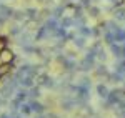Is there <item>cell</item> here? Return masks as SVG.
<instances>
[{"instance_id":"16","label":"cell","mask_w":125,"mask_h":118,"mask_svg":"<svg viewBox=\"0 0 125 118\" xmlns=\"http://www.w3.org/2000/svg\"><path fill=\"white\" fill-rule=\"evenodd\" d=\"M20 111L27 115V113H30V111H32V107H30V105H23V103H22V105H20Z\"/></svg>"},{"instance_id":"18","label":"cell","mask_w":125,"mask_h":118,"mask_svg":"<svg viewBox=\"0 0 125 118\" xmlns=\"http://www.w3.org/2000/svg\"><path fill=\"white\" fill-rule=\"evenodd\" d=\"M40 95V90L35 88V87H32V90H30V97H39Z\"/></svg>"},{"instance_id":"3","label":"cell","mask_w":125,"mask_h":118,"mask_svg":"<svg viewBox=\"0 0 125 118\" xmlns=\"http://www.w3.org/2000/svg\"><path fill=\"white\" fill-rule=\"evenodd\" d=\"M73 45L77 47V48H85L87 47V37H75L73 38Z\"/></svg>"},{"instance_id":"4","label":"cell","mask_w":125,"mask_h":118,"mask_svg":"<svg viewBox=\"0 0 125 118\" xmlns=\"http://www.w3.org/2000/svg\"><path fill=\"white\" fill-rule=\"evenodd\" d=\"M97 93H98V97H102V98H107L110 91H108V88H107L104 83H98V85H97Z\"/></svg>"},{"instance_id":"21","label":"cell","mask_w":125,"mask_h":118,"mask_svg":"<svg viewBox=\"0 0 125 118\" xmlns=\"http://www.w3.org/2000/svg\"><path fill=\"white\" fill-rule=\"evenodd\" d=\"M122 58H125V43L122 45Z\"/></svg>"},{"instance_id":"5","label":"cell","mask_w":125,"mask_h":118,"mask_svg":"<svg viewBox=\"0 0 125 118\" xmlns=\"http://www.w3.org/2000/svg\"><path fill=\"white\" fill-rule=\"evenodd\" d=\"M110 50H112V53L118 57V58H122V43H112L110 45Z\"/></svg>"},{"instance_id":"7","label":"cell","mask_w":125,"mask_h":118,"mask_svg":"<svg viewBox=\"0 0 125 118\" xmlns=\"http://www.w3.org/2000/svg\"><path fill=\"white\" fill-rule=\"evenodd\" d=\"M19 82L23 85V87H29V88H30V87L33 85V77H32V75H27V77H22Z\"/></svg>"},{"instance_id":"9","label":"cell","mask_w":125,"mask_h":118,"mask_svg":"<svg viewBox=\"0 0 125 118\" xmlns=\"http://www.w3.org/2000/svg\"><path fill=\"white\" fill-rule=\"evenodd\" d=\"M75 23V20L70 18V17H65V18H62V25L60 27H63V28H68V27H72Z\"/></svg>"},{"instance_id":"20","label":"cell","mask_w":125,"mask_h":118,"mask_svg":"<svg viewBox=\"0 0 125 118\" xmlns=\"http://www.w3.org/2000/svg\"><path fill=\"white\" fill-rule=\"evenodd\" d=\"M110 3H114V5H120V0H110Z\"/></svg>"},{"instance_id":"2","label":"cell","mask_w":125,"mask_h":118,"mask_svg":"<svg viewBox=\"0 0 125 118\" xmlns=\"http://www.w3.org/2000/svg\"><path fill=\"white\" fill-rule=\"evenodd\" d=\"M45 27H47L48 32H53V33H55V30H57L58 27H60V25H58L57 18L53 17V18H48V20H47V25H45Z\"/></svg>"},{"instance_id":"24","label":"cell","mask_w":125,"mask_h":118,"mask_svg":"<svg viewBox=\"0 0 125 118\" xmlns=\"http://www.w3.org/2000/svg\"><path fill=\"white\" fill-rule=\"evenodd\" d=\"M37 118H43V117H37Z\"/></svg>"},{"instance_id":"13","label":"cell","mask_w":125,"mask_h":118,"mask_svg":"<svg viewBox=\"0 0 125 118\" xmlns=\"http://www.w3.org/2000/svg\"><path fill=\"white\" fill-rule=\"evenodd\" d=\"M25 13H27V15H29V18H35V17H37V15H39V12H37V9H29V10H25Z\"/></svg>"},{"instance_id":"11","label":"cell","mask_w":125,"mask_h":118,"mask_svg":"<svg viewBox=\"0 0 125 118\" xmlns=\"http://www.w3.org/2000/svg\"><path fill=\"white\" fill-rule=\"evenodd\" d=\"M47 27H42V28H39V32H37V35H35V38L37 40H42V38H45L47 37Z\"/></svg>"},{"instance_id":"12","label":"cell","mask_w":125,"mask_h":118,"mask_svg":"<svg viewBox=\"0 0 125 118\" xmlns=\"http://www.w3.org/2000/svg\"><path fill=\"white\" fill-rule=\"evenodd\" d=\"M95 75H98V77H102V75H108V72H107V67H105V65H100V67H97Z\"/></svg>"},{"instance_id":"6","label":"cell","mask_w":125,"mask_h":118,"mask_svg":"<svg viewBox=\"0 0 125 118\" xmlns=\"http://www.w3.org/2000/svg\"><path fill=\"white\" fill-rule=\"evenodd\" d=\"M78 33L82 35V37H90L92 35V28L90 27H87V25H80V27H77Z\"/></svg>"},{"instance_id":"10","label":"cell","mask_w":125,"mask_h":118,"mask_svg":"<svg viewBox=\"0 0 125 118\" xmlns=\"http://www.w3.org/2000/svg\"><path fill=\"white\" fill-rule=\"evenodd\" d=\"M88 15H90L92 18H97V17L100 15V9H98V7H94V5H92V7L88 9Z\"/></svg>"},{"instance_id":"8","label":"cell","mask_w":125,"mask_h":118,"mask_svg":"<svg viewBox=\"0 0 125 118\" xmlns=\"http://www.w3.org/2000/svg\"><path fill=\"white\" fill-rule=\"evenodd\" d=\"M30 107H32V111H37V113H42L43 111V105L39 103V101H32Z\"/></svg>"},{"instance_id":"1","label":"cell","mask_w":125,"mask_h":118,"mask_svg":"<svg viewBox=\"0 0 125 118\" xmlns=\"http://www.w3.org/2000/svg\"><path fill=\"white\" fill-rule=\"evenodd\" d=\"M12 58H13V53H12L9 48H3L2 52H0V60H2L3 63H9V62H12Z\"/></svg>"},{"instance_id":"19","label":"cell","mask_w":125,"mask_h":118,"mask_svg":"<svg viewBox=\"0 0 125 118\" xmlns=\"http://www.w3.org/2000/svg\"><path fill=\"white\" fill-rule=\"evenodd\" d=\"M92 35H94V37H98V35H100V30L97 28V27H94V28H92Z\"/></svg>"},{"instance_id":"15","label":"cell","mask_w":125,"mask_h":118,"mask_svg":"<svg viewBox=\"0 0 125 118\" xmlns=\"http://www.w3.org/2000/svg\"><path fill=\"white\" fill-rule=\"evenodd\" d=\"M115 18L117 20H125V10L124 9H118L115 12Z\"/></svg>"},{"instance_id":"17","label":"cell","mask_w":125,"mask_h":118,"mask_svg":"<svg viewBox=\"0 0 125 118\" xmlns=\"http://www.w3.org/2000/svg\"><path fill=\"white\" fill-rule=\"evenodd\" d=\"M80 7L82 9H90L92 7V0H80Z\"/></svg>"},{"instance_id":"22","label":"cell","mask_w":125,"mask_h":118,"mask_svg":"<svg viewBox=\"0 0 125 118\" xmlns=\"http://www.w3.org/2000/svg\"><path fill=\"white\" fill-rule=\"evenodd\" d=\"M0 118H10V113H3V115H0Z\"/></svg>"},{"instance_id":"23","label":"cell","mask_w":125,"mask_h":118,"mask_svg":"<svg viewBox=\"0 0 125 118\" xmlns=\"http://www.w3.org/2000/svg\"><path fill=\"white\" fill-rule=\"evenodd\" d=\"M48 118H57V115H48Z\"/></svg>"},{"instance_id":"14","label":"cell","mask_w":125,"mask_h":118,"mask_svg":"<svg viewBox=\"0 0 125 118\" xmlns=\"http://www.w3.org/2000/svg\"><path fill=\"white\" fill-rule=\"evenodd\" d=\"M63 12H65V7H57V9L53 10V17H55V18H60Z\"/></svg>"}]
</instances>
